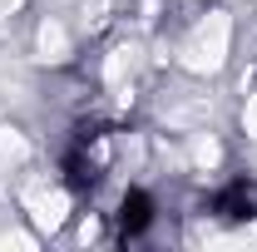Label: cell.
Here are the masks:
<instances>
[{"label": "cell", "mask_w": 257, "mask_h": 252, "mask_svg": "<svg viewBox=\"0 0 257 252\" xmlns=\"http://www.w3.org/2000/svg\"><path fill=\"white\" fill-rule=\"evenodd\" d=\"M227 35H232V20H227L223 10H213L198 35L188 40V50H183V64H188L193 74H213V69H223L227 60Z\"/></svg>", "instance_id": "cell-1"}, {"label": "cell", "mask_w": 257, "mask_h": 252, "mask_svg": "<svg viewBox=\"0 0 257 252\" xmlns=\"http://www.w3.org/2000/svg\"><path fill=\"white\" fill-rule=\"evenodd\" d=\"M25 203H30V213H35L40 227H60L64 213H69V198H64V193H45V188L25 193Z\"/></svg>", "instance_id": "cell-2"}, {"label": "cell", "mask_w": 257, "mask_h": 252, "mask_svg": "<svg viewBox=\"0 0 257 252\" xmlns=\"http://www.w3.org/2000/svg\"><path fill=\"white\" fill-rule=\"evenodd\" d=\"M40 55H45V60H64V30L55 25V20L40 30Z\"/></svg>", "instance_id": "cell-3"}, {"label": "cell", "mask_w": 257, "mask_h": 252, "mask_svg": "<svg viewBox=\"0 0 257 252\" xmlns=\"http://www.w3.org/2000/svg\"><path fill=\"white\" fill-rule=\"evenodd\" d=\"M20 158H25V139L5 129V134H0V168H5V163H20Z\"/></svg>", "instance_id": "cell-4"}, {"label": "cell", "mask_w": 257, "mask_h": 252, "mask_svg": "<svg viewBox=\"0 0 257 252\" xmlns=\"http://www.w3.org/2000/svg\"><path fill=\"white\" fill-rule=\"evenodd\" d=\"M128 60H134V50H114V55H109V64H104V74H109V84H119V79H124Z\"/></svg>", "instance_id": "cell-5"}, {"label": "cell", "mask_w": 257, "mask_h": 252, "mask_svg": "<svg viewBox=\"0 0 257 252\" xmlns=\"http://www.w3.org/2000/svg\"><path fill=\"white\" fill-rule=\"evenodd\" d=\"M242 129H247V139H257V94L247 99V109H242Z\"/></svg>", "instance_id": "cell-6"}, {"label": "cell", "mask_w": 257, "mask_h": 252, "mask_svg": "<svg viewBox=\"0 0 257 252\" xmlns=\"http://www.w3.org/2000/svg\"><path fill=\"white\" fill-rule=\"evenodd\" d=\"M198 163H218V144H213V139L198 144Z\"/></svg>", "instance_id": "cell-7"}]
</instances>
